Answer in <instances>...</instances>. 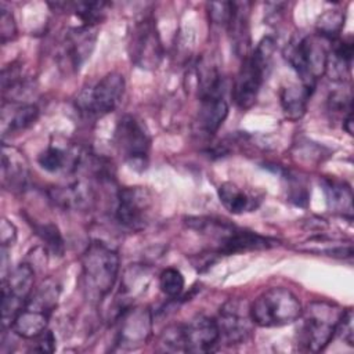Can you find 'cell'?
Here are the masks:
<instances>
[{
	"label": "cell",
	"mask_w": 354,
	"mask_h": 354,
	"mask_svg": "<svg viewBox=\"0 0 354 354\" xmlns=\"http://www.w3.org/2000/svg\"><path fill=\"white\" fill-rule=\"evenodd\" d=\"M228 115V104L223 94L201 97V105L196 115L198 130L205 136H213L224 123Z\"/></svg>",
	"instance_id": "9a60e30c"
},
{
	"label": "cell",
	"mask_w": 354,
	"mask_h": 354,
	"mask_svg": "<svg viewBox=\"0 0 354 354\" xmlns=\"http://www.w3.org/2000/svg\"><path fill=\"white\" fill-rule=\"evenodd\" d=\"M152 335V314L147 307H130L120 314L116 344L122 350L144 346Z\"/></svg>",
	"instance_id": "4fadbf2b"
},
{
	"label": "cell",
	"mask_w": 354,
	"mask_h": 354,
	"mask_svg": "<svg viewBox=\"0 0 354 354\" xmlns=\"http://www.w3.org/2000/svg\"><path fill=\"white\" fill-rule=\"evenodd\" d=\"M220 337L227 344L243 343L253 330L250 304L242 299H230L223 304L217 317Z\"/></svg>",
	"instance_id": "8fae6325"
},
{
	"label": "cell",
	"mask_w": 354,
	"mask_h": 354,
	"mask_svg": "<svg viewBox=\"0 0 354 354\" xmlns=\"http://www.w3.org/2000/svg\"><path fill=\"white\" fill-rule=\"evenodd\" d=\"M183 329L185 353H210L221 340L217 321L206 315L194 317L183 325Z\"/></svg>",
	"instance_id": "5bb4252c"
},
{
	"label": "cell",
	"mask_w": 354,
	"mask_h": 354,
	"mask_svg": "<svg viewBox=\"0 0 354 354\" xmlns=\"http://www.w3.org/2000/svg\"><path fill=\"white\" fill-rule=\"evenodd\" d=\"M51 199L65 209H84L91 205L94 195L90 185L76 181L68 187L54 188Z\"/></svg>",
	"instance_id": "603a6c76"
},
{
	"label": "cell",
	"mask_w": 354,
	"mask_h": 354,
	"mask_svg": "<svg viewBox=\"0 0 354 354\" xmlns=\"http://www.w3.org/2000/svg\"><path fill=\"white\" fill-rule=\"evenodd\" d=\"M59 297V285L47 279L32 292L26 306L14 319L11 329L24 339H35L47 329L48 319Z\"/></svg>",
	"instance_id": "5b68a950"
},
{
	"label": "cell",
	"mask_w": 354,
	"mask_h": 354,
	"mask_svg": "<svg viewBox=\"0 0 354 354\" xmlns=\"http://www.w3.org/2000/svg\"><path fill=\"white\" fill-rule=\"evenodd\" d=\"M275 41L272 37H263L256 48L242 58L241 68L232 86V100L241 109H249L257 100L260 87L270 68Z\"/></svg>",
	"instance_id": "7a4b0ae2"
},
{
	"label": "cell",
	"mask_w": 354,
	"mask_h": 354,
	"mask_svg": "<svg viewBox=\"0 0 354 354\" xmlns=\"http://www.w3.org/2000/svg\"><path fill=\"white\" fill-rule=\"evenodd\" d=\"M324 192L326 203L333 213L351 220L353 216V192L347 183L326 178L324 180Z\"/></svg>",
	"instance_id": "44dd1931"
},
{
	"label": "cell",
	"mask_w": 354,
	"mask_h": 354,
	"mask_svg": "<svg viewBox=\"0 0 354 354\" xmlns=\"http://www.w3.org/2000/svg\"><path fill=\"white\" fill-rule=\"evenodd\" d=\"M232 10H234V3L231 1H218V3L209 4V15L213 24L223 25L225 28L232 15Z\"/></svg>",
	"instance_id": "1f68e13d"
},
{
	"label": "cell",
	"mask_w": 354,
	"mask_h": 354,
	"mask_svg": "<svg viewBox=\"0 0 354 354\" xmlns=\"http://www.w3.org/2000/svg\"><path fill=\"white\" fill-rule=\"evenodd\" d=\"M344 310L328 301H313L301 311L299 319V344L310 353L322 351L335 337L336 325Z\"/></svg>",
	"instance_id": "3957f363"
},
{
	"label": "cell",
	"mask_w": 354,
	"mask_h": 354,
	"mask_svg": "<svg viewBox=\"0 0 354 354\" xmlns=\"http://www.w3.org/2000/svg\"><path fill=\"white\" fill-rule=\"evenodd\" d=\"M326 39L318 35H295L283 50V57L301 79V84L314 88L315 82L325 73L329 48Z\"/></svg>",
	"instance_id": "277c9868"
},
{
	"label": "cell",
	"mask_w": 354,
	"mask_h": 354,
	"mask_svg": "<svg viewBox=\"0 0 354 354\" xmlns=\"http://www.w3.org/2000/svg\"><path fill=\"white\" fill-rule=\"evenodd\" d=\"M37 163L46 171H50V173L59 171L66 167L68 152H65L59 147H48L37 156Z\"/></svg>",
	"instance_id": "83f0119b"
},
{
	"label": "cell",
	"mask_w": 354,
	"mask_h": 354,
	"mask_svg": "<svg viewBox=\"0 0 354 354\" xmlns=\"http://www.w3.org/2000/svg\"><path fill=\"white\" fill-rule=\"evenodd\" d=\"M36 343L32 347L33 351H39V353H53L55 350V337L53 335V332L50 330H44L43 333H40L39 336L35 337Z\"/></svg>",
	"instance_id": "836d02e7"
},
{
	"label": "cell",
	"mask_w": 354,
	"mask_h": 354,
	"mask_svg": "<svg viewBox=\"0 0 354 354\" xmlns=\"http://www.w3.org/2000/svg\"><path fill=\"white\" fill-rule=\"evenodd\" d=\"M1 174L3 184L10 189H21L28 177V166L25 158L15 148L3 145L1 152Z\"/></svg>",
	"instance_id": "ffe728a7"
},
{
	"label": "cell",
	"mask_w": 354,
	"mask_h": 354,
	"mask_svg": "<svg viewBox=\"0 0 354 354\" xmlns=\"http://www.w3.org/2000/svg\"><path fill=\"white\" fill-rule=\"evenodd\" d=\"M124 87L123 75L111 72L79 93L75 101L76 108L88 118L105 116L116 109L122 101Z\"/></svg>",
	"instance_id": "52a82bcc"
},
{
	"label": "cell",
	"mask_w": 354,
	"mask_h": 354,
	"mask_svg": "<svg viewBox=\"0 0 354 354\" xmlns=\"http://www.w3.org/2000/svg\"><path fill=\"white\" fill-rule=\"evenodd\" d=\"M37 236L44 242L46 248L55 256H61L64 253V239L58 227L53 223H44L35 227Z\"/></svg>",
	"instance_id": "4316f807"
},
{
	"label": "cell",
	"mask_w": 354,
	"mask_h": 354,
	"mask_svg": "<svg viewBox=\"0 0 354 354\" xmlns=\"http://www.w3.org/2000/svg\"><path fill=\"white\" fill-rule=\"evenodd\" d=\"M152 207V196L142 187H127L118 192L116 218L130 230L138 231L148 224Z\"/></svg>",
	"instance_id": "7c38bea8"
},
{
	"label": "cell",
	"mask_w": 354,
	"mask_h": 354,
	"mask_svg": "<svg viewBox=\"0 0 354 354\" xmlns=\"http://www.w3.org/2000/svg\"><path fill=\"white\" fill-rule=\"evenodd\" d=\"M130 59L142 69H155L163 57V47L152 18L144 17L133 26L129 39Z\"/></svg>",
	"instance_id": "30bf717a"
},
{
	"label": "cell",
	"mask_w": 354,
	"mask_h": 354,
	"mask_svg": "<svg viewBox=\"0 0 354 354\" xmlns=\"http://www.w3.org/2000/svg\"><path fill=\"white\" fill-rule=\"evenodd\" d=\"M303 307L296 295L288 288L277 286L264 290L250 304L254 325L263 328L283 326L299 319Z\"/></svg>",
	"instance_id": "8992f818"
},
{
	"label": "cell",
	"mask_w": 354,
	"mask_h": 354,
	"mask_svg": "<svg viewBox=\"0 0 354 354\" xmlns=\"http://www.w3.org/2000/svg\"><path fill=\"white\" fill-rule=\"evenodd\" d=\"M97 39L95 26L83 25L73 28L66 35L65 53L72 66L79 68L91 54Z\"/></svg>",
	"instance_id": "2e32d148"
},
{
	"label": "cell",
	"mask_w": 354,
	"mask_h": 354,
	"mask_svg": "<svg viewBox=\"0 0 354 354\" xmlns=\"http://www.w3.org/2000/svg\"><path fill=\"white\" fill-rule=\"evenodd\" d=\"M353 54L354 46L351 40L336 39L332 41L325 65V73L330 80L343 82L346 77H348L353 65Z\"/></svg>",
	"instance_id": "e0dca14e"
},
{
	"label": "cell",
	"mask_w": 354,
	"mask_h": 354,
	"mask_svg": "<svg viewBox=\"0 0 354 354\" xmlns=\"http://www.w3.org/2000/svg\"><path fill=\"white\" fill-rule=\"evenodd\" d=\"M108 3L104 1H77L72 3L71 7L75 14L84 22V25L95 26L105 14V7Z\"/></svg>",
	"instance_id": "484cf974"
},
{
	"label": "cell",
	"mask_w": 354,
	"mask_h": 354,
	"mask_svg": "<svg viewBox=\"0 0 354 354\" xmlns=\"http://www.w3.org/2000/svg\"><path fill=\"white\" fill-rule=\"evenodd\" d=\"M17 239V228L15 225L8 221L7 218L1 220V227H0V241H1V248H7L12 245Z\"/></svg>",
	"instance_id": "e575fe53"
},
{
	"label": "cell",
	"mask_w": 354,
	"mask_h": 354,
	"mask_svg": "<svg viewBox=\"0 0 354 354\" xmlns=\"http://www.w3.org/2000/svg\"><path fill=\"white\" fill-rule=\"evenodd\" d=\"M335 336L347 343L348 346H354V328H353V310L347 308L343 311L336 329Z\"/></svg>",
	"instance_id": "4dcf8cb0"
},
{
	"label": "cell",
	"mask_w": 354,
	"mask_h": 354,
	"mask_svg": "<svg viewBox=\"0 0 354 354\" xmlns=\"http://www.w3.org/2000/svg\"><path fill=\"white\" fill-rule=\"evenodd\" d=\"M39 116V108L33 104L10 102L3 104L1 109V131L3 136L8 133L22 131L32 126Z\"/></svg>",
	"instance_id": "ac0fdd59"
},
{
	"label": "cell",
	"mask_w": 354,
	"mask_h": 354,
	"mask_svg": "<svg viewBox=\"0 0 354 354\" xmlns=\"http://www.w3.org/2000/svg\"><path fill=\"white\" fill-rule=\"evenodd\" d=\"M35 272L30 266L19 264L3 278L1 288V325L11 328L14 319L26 306L33 292Z\"/></svg>",
	"instance_id": "9c48e42d"
},
{
	"label": "cell",
	"mask_w": 354,
	"mask_h": 354,
	"mask_svg": "<svg viewBox=\"0 0 354 354\" xmlns=\"http://www.w3.org/2000/svg\"><path fill=\"white\" fill-rule=\"evenodd\" d=\"M115 144L123 159L134 169H145L151 138L145 126L133 115L119 119L115 129Z\"/></svg>",
	"instance_id": "ba28073f"
},
{
	"label": "cell",
	"mask_w": 354,
	"mask_h": 354,
	"mask_svg": "<svg viewBox=\"0 0 354 354\" xmlns=\"http://www.w3.org/2000/svg\"><path fill=\"white\" fill-rule=\"evenodd\" d=\"M343 26V15L339 10H328L325 11L317 24L318 36L326 39L328 41H333L337 39Z\"/></svg>",
	"instance_id": "d4e9b609"
},
{
	"label": "cell",
	"mask_w": 354,
	"mask_h": 354,
	"mask_svg": "<svg viewBox=\"0 0 354 354\" xmlns=\"http://www.w3.org/2000/svg\"><path fill=\"white\" fill-rule=\"evenodd\" d=\"M0 36H1V41L6 43L7 40L14 39L15 33H17V26L14 22V17L12 12L6 8L3 4L0 7Z\"/></svg>",
	"instance_id": "d6a6232c"
},
{
	"label": "cell",
	"mask_w": 354,
	"mask_h": 354,
	"mask_svg": "<svg viewBox=\"0 0 354 354\" xmlns=\"http://www.w3.org/2000/svg\"><path fill=\"white\" fill-rule=\"evenodd\" d=\"M313 88L304 84H288L281 90V105L289 120H299L307 111V102Z\"/></svg>",
	"instance_id": "cb8c5ba5"
},
{
	"label": "cell",
	"mask_w": 354,
	"mask_h": 354,
	"mask_svg": "<svg viewBox=\"0 0 354 354\" xmlns=\"http://www.w3.org/2000/svg\"><path fill=\"white\" fill-rule=\"evenodd\" d=\"M159 347L162 351L185 353V340L183 325H171L166 328L159 337Z\"/></svg>",
	"instance_id": "f1b7e54d"
},
{
	"label": "cell",
	"mask_w": 354,
	"mask_h": 354,
	"mask_svg": "<svg viewBox=\"0 0 354 354\" xmlns=\"http://www.w3.org/2000/svg\"><path fill=\"white\" fill-rule=\"evenodd\" d=\"M118 274V253L102 242H91L82 256V279L87 297L102 300L113 289Z\"/></svg>",
	"instance_id": "6da1fadb"
},
{
	"label": "cell",
	"mask_w": 354,
	"mask_h": 354,
	"mask_svg": "<svg viewBox=\"0 0 354 354\" xmlns=\"http://www.w3.org/2000/svg\"><path fill=\"white\" fill-rule=\"evenodd\" d=\"M159 288L169 297H177L184 289V277L177 268H166L159 275Z\"/></svg>",
	"instance_id": "f546056e"
},
{
	"label": "cell",
	"mask_w": 354,
	"mask_h": 354,
	"mask_svg": "<svg viewBox=\"0 0 354 354\" xmlns=\"http://www.w3.org/2000/svg\"><path fill=\"white\" fill-rule=\"evenodd\" d=\"M227 29L231 35L232 46L238 57L243 58L250 51V35H249V4L234 3L232 15L228 21Z\"/></svg>",
	"instance_id": "d6986e66"
},
{
	"label": "cell",
	"mask_w": 354,
	"mask_h": 354,
	"mask_svg": "<svg viewBox=\"0 0 354 354\" xmlns=\"http://www.w3.org/2000/svg\"><path fill=\"white\" fill-rule=\"evenodd\" d=\"M217 195L221 205L232 214L252 212L259 205V199L232 183H223L217 189Z\"/></svg>",
	"instance_id": "7402d4cb"
}]
</instances>
